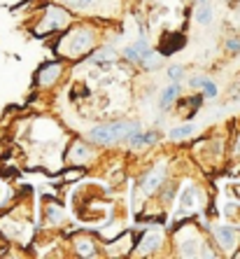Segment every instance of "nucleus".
<instances>
[{"instance_id":"obj_1","label":"nucleus","mask_w":240,"mask_h":259,"mask_svg":"<svg viewBox=\"0 0 240 259\" xmlns=\"http://www.w3.org/2000/svg\"><path fill=\"white\" fill-rule=\"evenodd\" d=\"M140 131V121H112V124H103V126L91 128L89 138L93 143H101V145H110V143H117L121 138H128L131 133Z\"/></svg>"},{"instance_id":"obj_2","label":"nucleus","mask_w":240,"mask_h":259,"mask_svg":"<svg viewBox=\"0 0 240 259\" xmlns=\"http://www.w3.org/2000/svg\"><path fill=\"white\" fill-rule=\"evenodd\" d=\"M68 24V12L63 7H49L47 10V17L40 21V28L37 33H47V30H59Z\"/></svg>"},{"instance_id":"obj_3","label":"nucleus","mask_w":240,"mask_h":259,"mask_svg":"<svg viewBox=\"0 0 240 259\" xmlns=\"http://www.w3.org/2000/svg\"><path fill=\"white\" fill-rule=\"evenodd\" d=\"M66 42H72V47L68 49V54H82V52H86L91 47L93 35L86 28H79V30H72L70 37H66Z\"/></svg>"},{"instance_id":"obj_4","label":"nucleus","mask_w":240,"mask_h":259,"mask_svg":"<svg viewBox=\"0 0 240 259\" xmlns=\"http://www.w3.org/2000/svg\"><path fill=\"white\" fill-rule=\"evenodd\" d=\"M201 192H198L196 187H186L184 194H180V203H177V215H189V210H194V208H198V203H201Z\"/></svg>"},{"instance_id":"obj_5","label":"nucleus","mask_w":240,"mask_h":259,"mask_svg":"<svg viewBox=\"0 0 240 259\" xmlns=\"http://www.w3.org/2000/svg\"><path fill=\"white\" fill-rule=\"evenodd\" d=\"M189 84L194 87V89H203V94L208 98H215L217 96V84L212 82L210 77H203V75H196V77H191V82Z\"/></svg>"},{"instance_id":"obj_6","label":"nucleus","mask_w":240,"mask_h":259,"mask_svg":"<svg viewBox=\"0 0 240 259\" xmlns=\"http://www.w3.org/2000/svg\"><path fill=\"white\" fill-rule=\"evenodd\" d=\"M61 70H63V68H61V63H49L47 68H42V70H40V77H37V82H40L42 87L54 84L56 77L61 75Z\"/></svg>"},{"instance_id":"obj_7","label":"nucleus","mask_w":240,"mask_h":259,"mask_svg":"<svg viewBox=\"0 0 240 259\" xmlns=\"http://www.w3.org/2000/svg\"><path fill=\"white\" fill-rule=\"evenodd\" d=\"M163 170H166V166H163V163H159V166H156V168L152 170L147 178H145V180H142V192H147V194L154 192L156 185L163 180Z\"/></svg>"},{"instance_id":"obj_8","label":"nucleus","mask_w":240,"mask_h":259,"mask_svg":"<svg viewBox=\"0 0 240 259\" xmlns=\"http://www.w3.org/2000/svg\"><path fill=\"white\" fill-rule=\"evenodd\" d=\"M128 143L131 147L140 150V147H147V145H154L156 143V133H142V131H135L128 136Z\"/></svg>"},{"instance_id":"obj_9","label":"nucleus","mask_w":240,"mask_h":259,"mask_svg":"<svg viewBox=\"0 0 240 259\" xmlns=\"http://www.w3.org/2000/svg\"><path fill=\"white\" fill-rule=\"evenodd\" d=\"M177 96H180V82H173L170 87H166V89L161 91V101H159V103H161V108L168 110Z\"/></svg>"},{"instance_id":"obj_10","label":"nucleus","mask_w":240,"mask_h":259,"mask_svg":"<svg viewBox=\"0 0 240 259\" xmlns=\"http://www.w3.org/2000/svg\"><path fill=\"white\" fill-rule=\"evenodd\" d=\"M215 236H217V241L222 243L226 250H231V247L235 245V229H228V227H219V229H215Z\"/></svg>"},{"instance_id":"obj_11","label":"nucleus","mask_w":240,"mask_h":259,"mask_svg":"<svg viewBox=\"0 0 240 259\" xmlns=\"http://www.w3.org/2000/svg\"><path fill=\"white\" fill-rule=\"evenodd\" d=\"M196 19L201 26H208L212 21V7L208 0H198V7H196Z\"/></svg>"},{"instance_id":"obj_12","label":"nucleus","mask_w":240,"mask_h":259,"mask_svg":"<svg viewBox=\"0 0 240 259\" xmlns=\"http://www.w3.org/2000/svg\"><path fill=\"white\" fill-rule=\"evenodd\" d=\"M86 159H89V150H86V145H82V143L75 145L72 152L68 154V161L70 163H86Z\"/></svg>"},{"instance_id":"obj_13","label":"nucleus","mask_w":240,"mask_h":259,"mask_svg":"<svg viewBox=\"0 0 240 259\" xmlns=\"http://www.w3.org/2000/svg\"><path fill=\"white\" fill-rule=\"evenodd\" d=\"M159 245H161V236H147V238L140 243L138 252H140V254H150V252H154Z\"/></svg>"},{"instance_id":"obj_14","label":"nucleus","mask_w":240,"mask_h":259,"mask_svg":"<svg viewBox=\"0 0 240 259\" xmlns=\"http://www.w3.org/2000/svg\"><path fill=\"white\" fill-rule=\"evenodd\" d=\"M194 131H196V126L194 124H184V126H177L170 131V140H184L189 138V136H194Z\"/></svg>"},{"instance_id":"obj_15","label":"nucleus","mask_w":240,"mask_h":259,"mask_svg":"<svg viewBox=\"0 0 240 259\" xmlns=\"http://www.w3.org/2000/svg\"><path fill=\"white\" fill-rule=\"evenodd\" d=\"M226 52L238 54V52H240V37H228V40H226Z\"/></svg>"},{"instance_id":"obj_16","label":"nucleus","mask_w":240,"mask_h":259,"mask_svg":"<svg viewBox=\"0 0 240 259\" xmlns=\"http://www.w3.org/2000/svg\"><path fill=\"white\" fill-rule=\"evenodd\" d=\"M66 3L72 7H77V10H86V7H91L96 0H66Z\"/></svg>"},{"instance_id":"obj_17","label":"nucleus","mask_w":240,"mask_h":259,"mask_svg":"<svg viewBox=\"0 0 240 259\" xmlns=\"http://www.w3.org/2000/svg\"><path fill=\"white\" fill-rule=\"evenodd\" d=\"M79 252H82V254H89V257H91V254H93V243H89V241H82V243H79Z\"/></svg>"},{"instance_id":"obj_18","label":"nucleus","mask_w":240,"mask_h":259,"mask_svg":"<svg viewBox=\"0 0 240 259\" xmlns=\"http://www.w3.org/2000/svg\"><path fill=\"white\" fill-rule=\"evenodd\" d=\"M168 75L175 79V82H177V79L182 77V68H180V66H173V68H170V70H168Z\"/></svg>"}]
</instances>
